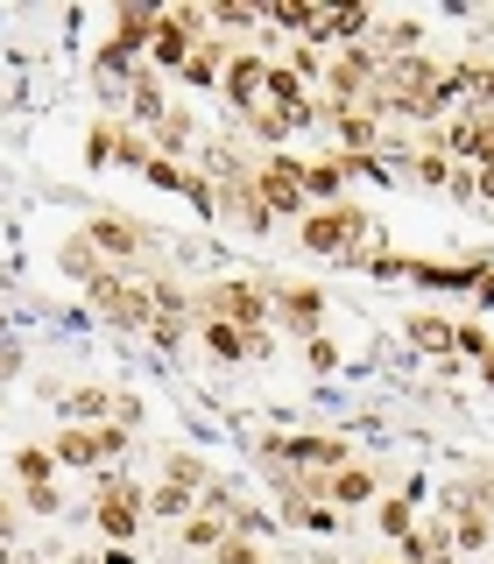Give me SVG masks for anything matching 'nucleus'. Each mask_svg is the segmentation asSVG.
Returning a JSON list of instances; mask_svg holds the SVG:
<instances>
[{"label":"nucleus","instance_id":"f257e3e1","mask_svg":"<svg viewBox=\"0 0 494 564\" xmlns=\"http://www.w3.org/2000/svg\"><path fill=\"white\" fill-rule=\"evenodd\" d=\"M85 296L114 317V325H128V332H149L155 325V304H149V282H128V275H114V269H99L93 282H85Z\"/></svg>","mask_w":494,"mask_h":564},{"label":"nucleus","instance_id":"f03ea898","mask_svg":"<svg viewBox=\"0 0 494 564\" xmlns=\"http://www.w3.org/2000/svg\"><path fill=\"white\" fill-rule=\"evenodd\" d=\"M141 516H149V494L128 487L120 473H99V508H93V522L106 529V536H114V543H135Z\"/></svg>","mask_w":494,"mask_h":564},{"label":"nucleus","instance_id":"7ed1b4c3","mask_svg":"<svg viewBox=\"0 0 494 564\" xmlns=\"http://www.w3.org/2000/svg\"><path fill=\"white\" fill-rule=\"evenodd\" d=\"M261 452H269V458H290V466H304V473H340V466H353V445H346V437H318V431L261 437Z\"/></svg>","mask_w":494,"mask_h":564},{"label":"nucleus","instance_id":"20e7f679","mask_svg":"<svg viewBox=\"0 0 494 564\" xmlns=\"http://www.w3.org/2000/svg\"><path fill=\"white\" fill-rule=\"evenodd\" d=\"M297 234H304L311 254H353V240L367 234V219H361V212H346V205H318V212L297 219Z\"/></svg>","mask_w":494,"mask_h":564},{"label":"nucleus","instance_id":"39448f33","mask_svg":"<svg viewBox=\"0 0 494 564\" xmlns=\"http://www.w3.org/2000/svg\"><path fill=\"white\" fill-rule=\"evenodd\" d=\"M205 317H226V325L240 332H261V317H269V290L261 282H219V290H205Z\"/></svg>","mask_w":494,"mask_h":564},{"label":"nucleus","instance_id":"423d86ee","mask_svg":"<svg viewBox=\"0 0 494 564\" xmlns=\"http://www.w3.org/2000/svg\"><path fill=\"white\" fill-rule=\"evenodd\" d=\"M255 198L261 205H269L276 212V219H304V184H297V163H290V155H269V163H261L255 170Z\"/></svg>","mask_w":494,"mask_h":564},{"label":"nucleus","instance_id":"0eeeda50","mask_svg":"<svg viewBox=\"0 0 494 564\" xmlns=\"http://www.w3.org/2000/svg\"><path fill=\"white\" fill-rule=\"evenodd\" d=\"M261 85H269V57H255V50H234L219 70V93L240 106V113H255L261 106Z\"/></svg>","mask_w":494,"mask_h":564},{"label":"nucleus","instance_id":"6e6552de","mask_svg":"<svg viewBox=\"0 0 494 564\" xmlns=\"http://www.w3.org/2000/svg\"><path fill=\"white\" fill-rule=\"evenodd\" d=\"M85 240H93V254H114V261H128V254H141V247H149V234H141V226H128V219H114V212H99V219L85 226Z\"/></svg>","mask_w":494,"mask_h":564},{"label":"nucleus","instance_id":"1a4fd4ad","mask_svg":"<svg viewBox=\"0 0 494 564\" xmlns=\"http://www.w3.org/2000/svg\"><path fill=\"white\" fill-rule=\"evenodd\" d=\"M276 304H282V317H290V332H297V339H318V317H325V296H318L311 282H297V290H282Z\"/></svg>","mask_w":494,"mask_h":564},{"label":"nucleus","instance_id":"9d476101","mask_svg":"<svg viewBox=\"0 0 494 564\" xmlns=\"http://www.w3.org/2000/svg\"><path fill=\"white\" fill-rule=\"evenodd\" d=\"M261 99H269L276 113H311V85L297 78L290 64H269V85H261Z\"/></svg>","mask_w":494,"mask_h":564},{"label":"nucleus","instance_id":"9b49d317","mask_svg":"<svg viewBox=\"0 0 494 564\" xmlns=\"http://www.w3.org/2000/svg\"><path fill=\"white\" fill-rule=\"evenodd\" d=\"M297 184H304V205H332L340 198V184H346V155H332V163H297Z\"/></svg>","mask_w":494,"mask_h":564},{"label":"nucleus","instance_id":"f8f14e48","mask_svg":"<svg viewBox=\"0 0 494 564\" xmlns=\"http://www.w3.org/2000/svg\"><path fill=\"white\" fill-rule=\"evenodd\" d=\"M57 466H99V431H85V423H64L57 445H50Z\"/></svg>","mask_w":494,"mask_h":564},{"label":"nucleus","instance_id":"ddd939ff","mask_svg":"<svg viewBox=\"0 0 494 564\" xmlns=\"http://www.w3.org/2000/svg\"><path fill=\"white\" fill-rule=\"evenodd\" d=\"M191 50H198V43H191V35H184V29H176L170 14H163V22H155V35H149V64H163V70H184V57H191Z\"/></svg>","mask_w":494,"mask_h":564},{"label":"nucleus","instance_id":"4468645a","mask_svg":"<svg viewBox=\"0 0 494 564\" xmlns=\"http://www.w3.org/2000/svg\"><path fill=\"white\" fill-rule=\"evenodd\" d=\"M226 57H234V50H219V43H198V50H191V57H184V70H176V78H184L191 93H205V85H219Z\"/></svg>","mask_w":494,"mask_h":564},{"label":"nucleus","instance_id":"2eb2a0df","mask_svg":"<svg viewBox=\"0 0 494 564\" xmlns=\"http://www.w3.org/2000/svg\"><path fill=\"white\" fill-rule=\"evenodd\" d=\"M325 494H332V501H346V508H367V501H375V466H340L325 480Z\"/></svg>","mask_w":494,"mask_h":564},{"label":"nucleus","instance_id":"dca6fc26","mask_svg":"<svg viewBox=\"0 0 494 564\" xmlns=\"http://www.w3.org/2000/svg\"><path fill=\"white\" fill-rule=\"evenodd\" d=\"M375 529H382V536H396V543H410L417 536V501H410V494H388V501H375Z\"/></svg>","mask_w":494,"mask_h":564},{"label":"nucleus","instance_id":"f3484780","mask_svg":"<svg viewBox=\"0 0 494 564\" xmlns=\"http://www.w3.org/2000/svg\"><path fill=\"white\" fill-rule=\"evenodd\" d=\"M176 536H184V551H219V543L234 536V522H219V516H205V508H198V516L176 522Z\"/></svg>","mask_w":494,"mask_h":564},{"label":"nucleus","instance_id":"a211bd4d","mask_svg":"<svg viewBox=\"0 0 494 564\" xmlns=\"http://www.w3.org/2000/svg\"><path fill=\"white\" fill-rule=\"evenodd\" d=\"M318 113H276V106H255L247 113V134H261V141H290L297 128H311Z\"/></svg>","mask_w":494,"mask_h":564},{"label":"nucleus","instance_id":"6ab92c4d","mask_svg":"<svg viewBox=\"0 0 494 564\" xmlns=\"http://www.w3.org/2000/svg\"><path fill=\"white\" fill-rule=\"evenodd\" d=\"M311 35H340V43H361V35H367V8H318Z\"/></svg>","mask_w":494,"mask_h":564},{"label":"nucleus","instance_id":"aec40b11","mask_svg":"<svg viewBox=\"0 0 494 564\" xmlns=\"http://www.w3.org/2000/svg\"><path fill=\"white\" fill-rule=\"evenodd\" d=\"M198 339L219 352V360H247V339H255V332H240V325H226V317H205V332Z\"/></svg>","mask_w":494,"mask_h":564},{"label":"nucleus","instance_id":"412c9836","mask_svg":"<svg viewBox=\"0 0 494 564\" xmlns=\"http://www.w3.org/2000/svg\"><path fill=\"white\" fill-rule=\"evenodd\" d=\"M8 466H14V480H22V487H50V473H57V458H50V445H22V452L8 458Z\"/></svg>","mask_w":494,"mask_h":564},{"label":"nucleus","instance_id":"4be33fe9","mask_svg":"<svg viewBox=\"0 0 494 564\" xmlns=\"http://www.w3.org/2000/svg\"><path fill=\"white\" fill-rule=\"evenodd\" d=\"M128 106H135V120L155 128V120H163V85H155L149 70H135V78H128Z\"/></svg>","mask_w":494,"mask_h":564},{"label":"nucleus","instance_id":"5701e85b","mask_svg":"<svg viewBox=\"0 0 494 564\" xmlns=\"http://www.w3.org/2000/svg\"><path fill=\"white\" fill-rule=\"evenodd\" d=\"M57 402H64V416H71V423L99 431V416H106V388H71V395H57Z\"/></svg>","mask_w":494,"mask_h":564},{"label":"nucleus","instance_id":"b1692460","mask_svg":"<svg viewBox=\"0 0 494 564\" xmlns=\"http://www.w3.org/2000/svg\"><path fill=\"white\" fill-rule=\"evenodd\" d=\"M332 120H340V141H346L353 155L375 149V113H361V106H353V113H332Z\"/></svg>","mask_w":494,"mask_h":564},{"label":"nucleus","instance_id":"393cba45","mask_svg":"<svg viewBox=\"0 0 494 564\" xmlns=\"http://www.w3.org/2000/svg\"><path fill=\"white\" fill-rule=\"evenodd\" d=\"M149 516H163V522H184L191 516V487H176V480H163L149 494Z\"/></svg>","mask_w":494,"mask_h":564},{"label":"nucleus","instance_id":"a878e982","mask_svg":"<svg viewBox=\"0 0 494 564\" xmlns=\"http://www.w3.org/2000/svg\"><path fill=\"white\" fill-rule=\"evenodd\" d=\"M410 176H417V184H445L452 191V155H438V149H423V155H410Z\"/></svg>","mask_w":494,"mask_h":564},{"label":"nucleus","instance_id":"bb28decb","mask_svg":"<svg viewBox=\"0 0 494 564\" xmlns=\"http://www.w3.org/2000/svg\"><path fill=\"white\" fill-rule=\"evenodd\" d=\"M410 339L423 352H452V325H445V317H410Z\"/></svg>","mask_w":494,"mask_h":564},{"label":"nucleus","instance_id":"cd10ccee","mask_svg":"<svg viewBox=\"0 0 494 564\" xmlns=\"http://www.w3.org/2000/svg\"><path fill=\"white\" fill-rule=\"evenodd\" d=\"M64 269H71V275H85V282L99 275V254H93V240H85V234H78V240H64Z\"/></svg>","mask_w":494,"mask_h":564},{"label":"nucleus","instance_id":"c85d7f7f","mask_svg":"<svg viewBox=\"0 0 494 564\" xmlns=\"http://www.w3.org/2000/svg\"><path fill=\"white\" fill-rule=\"evenodd\" d=\"M184 141H191V120H155V149H163V163H176V149H184Z\"/></svg>","mask_w":494,"mask_h":564},{"label":"nucleus","instance_id":"c756f323","mask_svg":"<svg viewBox=\"0 0 494 564\" xmlns=\"http://www.w3.org/2000/svg\"><path fill=\"white\" fill-rule=\"evenodd\" d=\"M290 522H304V529H340V516H332V508H318V501H304V494H290Z\"/></svg>","mask_w":494,"mask_h":564},{"label":"nucleus","instance_id":"7c9ffc66","mask_svg":"<svg viewBox=\"0 0 494 564\" xmlns=\"http://www.w3.org/2000/svg\"><path fill=\"white\" fill-rule=\"evenodd\" d=\"M163 480H176V487H205V458L170 452V473H163Z\"/></svg>","mask_w":494,"mask_h":564},{"label":"nucleus","instance_id":"2f4dec72","mask_svg":"<svg viewBox=\"0 0 494 564\" xmlns=\"http://www.w3.org/2000/svg\"><path fill=\"white\" fill-rule=\"evenodd\" d=\"M219 564H269V557H261L247 536H226V543H219Z\"/></svg>","mask_w":494,"mask_h":564},{"label":"nucleus","instance_id":"473e14b6","mask_svg":"<svg viewBox=\"0 0 494 564\" xmlns=\"http://www.w3.org/2000/svg\"><path fill=\"white\" fill-rule=\"evenodd\" d=\"M128 452V423H99V458H120Z\"/></svg>","mask_w":494,"mask_h":564},{"label":"nucleus","instance_id":"72a5a7b5","mask_svg":"<svg viewBox=\"0 0 494 564\" xmlns=\"http://www.w3.org/2000/svg\"><path fill=\"white\" fill-rule=\"evenodd\" d=\"M452 346H459V352H473V360H481V352H487V332H481V325H459V332H452Z\"/></svg>","mask_w":494,"mask_h":564},{"label":"nucleus","instance_id":"f704fd0d","mask_svg":"<svg viewBox=\"0 0 494 564\" xmlns=\"http://www.w3.org/2000/svg\"><path fill=\"white\" fill-rule=\"evenodd\" d=\"M29 508L35 516H57V487H29Z\"/></svg>","mask_w":494,"mask_h":564},{"label":"nucleus","instance_id":"c9c22d12","mask_svg":"<svg viewBox=\"0 0 494 564\" xmlns=\"http://www.w3.org/2000/svg\"><path fill=\"white\" fill-rule=\"evenodd\" d=\"M14 536V508H8V494H0V543Z\"/></svg>","mask_w":494,"mask_h":564},{"label":"nucleus","instance_id":"e433bc0d","mask_svg":"<svg viewBox=\"0 0 494 564\" xmlns=\"http://www.w3.org/2000/svg\"><path fill=\"white\" fill-rule=\"evenodd\" d=\"M99 564H135V551H128V543H114V551H106Z\"/></svg>","mask_w":494,"mask_h":564},{"label":"nucleus","instance_id":"4c0bfd02","mask_svg":"<svg viewBox=\"0 0 494 564\" xmlns=\"http://www.w3.org/2000/svg\"><path fill=\"white\" fill-rule=\"evenodd\" d=\"M481 375H487V381H494V352H481Z\"/></svg>","mask_w":494,"mask_h":564}]
</instances>
